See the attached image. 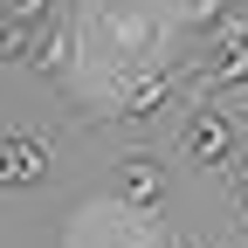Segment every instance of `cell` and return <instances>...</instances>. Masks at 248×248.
<instances>
[{"mask_svg": "<svg viewBox=\"0 0 248 248\" xmlns=\"http://www.w3.org/2000/svg\"><path fill=\"white\" fill-rule=\"evenodd\" d=\"M186 97V76H172L166 62H152V69H124V76H110V117L117 124H152V117H166L172 104Z\"/></svg>", "mask_w": 248, "mask_h": 248, "instance_id": "obj_1", "label": "cell"}, {"mask_svg": "<svg viewBox=\"0 0 248 248\" xmlns=\"http://www.w3.org/2000/svg\"><path fill=\"white\" fill-rule=\"evenodd\" d=\"M179 152L193 166H234L241 159V117L228 110V104H193V117L179 124Z\"/></svg>", "mask_w": 248, "mask_h": 248, "instance_id": "obj_2", "label": "cell"}, {"mask_svg": "<svg viewBox=\"0 0 248 248\" xmlns=\"http://www.w3.org/2000/svg\"><path fill=\"white\" fill-rule=\"evenodd\" d=\"M104 48H110V76L124 69H152L159 62V28H152L145 7H104Z\"/></svg>", "mask_w": 248, "mask_h": 248, "instance_id": "obj_3", "label": "cell"}, {"mask_svg": "<svg viewBox=\"0 0 248 248\" xmlns=\"http://www.w3.org/2000/svg\"><path fill=\"white\" fill-rule=\"evenodd\" d=\"M48 172H55V145L42 131H28V124H14V131L0 138V179L21 193V186H42Z\"/></svg>", "mask_w": 248, "mask_h": 248, "instance_id": "obj_4", "label": "cell"}, {"mask_svg": "<svg viewBox=\"0 0 248 248\" xmlns=\"http://www.w3.org/2000/svg\"><path fill=\"white\" fill-rule=\"evenodd\" d=\"M117 200H124V214H159L166 207V166L152 152H124L117 159Z\"/></svg>", "mask_w": 248, "mask_h": 248, "instance_id": "obj_5", "label": "cell"}, {"mask_svg": "<svg viewBox=\"0 0 248 248\" xmlns=\"http://www.w3.org/2000/svg\"><path fill=\"white\" fill-rule=\"evenodd\" d=\"M76 48H83L76 28H69V21H48V35H42V48H35V62H28V69H35L42 83H55V76L76 69Z\"/></svg>", "mask_w": 248, "mask_h": 248, "instance_id": "obj_6", "label": "cell"}, {"mask_svg": "<svg viewBox=\"0 0 248 248\" xmlns=\"http://www.w3.org/2000/svg\"><path fill=\"white\" fill-rule=\"evenodd\" d=\"M228 7H234V0H172V21L186 28V35H207V28L221 21Z\"/></svg>", "mask_w": 248, "mask_h": 248, "instance_id": "obj_7", "label": "cell"}, {"mask_svg": "<svg viewBox=\"0 0 248 248\" xmlns=\"http://www.w3.org/2000/svg\"><path fill=\"white\" fill-rule=\"evenodd\" d=\"M228 200H234V221L248 228V152H241L234 166H228Z\"/></svg>", "mask_w": 248, "mask_h": 248, "instance_id": "obj_8", "label": "cell"}, {"mask_svg": "<svg viewBox=\"0 0 248 248\" xmlns=\"http://www.w3.org/2000/svg\"><path fill=\"white\" fill-rule=\"evenodd\" d=\"M124 248H179V241L152 234V228H145V214H131V221H124Z\"/></svg>", "mask_w": 248, "mask_h": 248, "instance_id": "obj_9", "label": "cell"}, {"mask_svg": "<svg viewBox=\"0 0 248 248\" xmlns=\"http://www.w3.org/2000/svg\"><path fill=\"white\" fill-rule=\"evenodd\" d=\"M0 7H7V14H28V21H48L55 0H0Z\"/></svg>", "mask_w": 248, "mask_h": 248, "instance_id": "obj_10", "label": "cell"}, {"mask_svg": "<svg viewBox=\"0 0 248 248\" xmlns=\"http://www.w3.org/2000/svg\"><path fill=\"white\" fill-rule=\"evenodd\" d=\"M214 248H221V241H214Z\"/></svg>", "mask_w": 248, "mask_h": 248, "instance_id": "obj_11", "label": "cell"}]
</instances>
